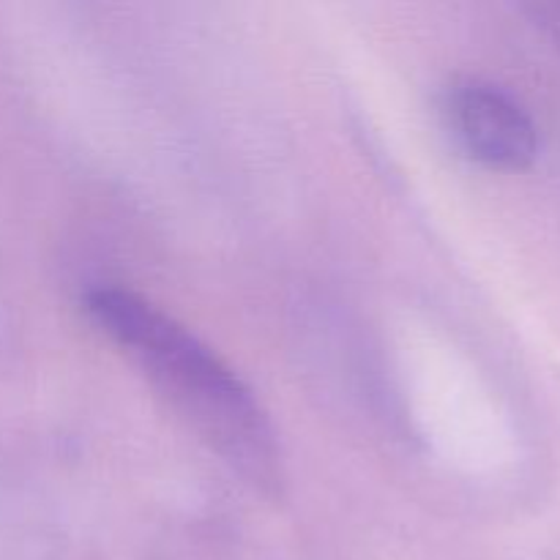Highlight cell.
Returning <instances> with one entry per match:
<instances>
[{
	"label": "cell",
	"instance_id": "obj_3",
	"mask_svg": "<svg viewBox=\"0 0 560 560\" xmlns=\"http://www.w3.org/2000/svg\"><path fill=\"white\" fill-rule=\"evenodd\" d=\"M528 14L534 16L536 25L547 33L552 44L560 49V0H547V3L528 5Z\"/></svg>",
	"mask_w": 560,
	"mask_h": 560
},
{
	"label": "cell",
	"instance_id": "obj_2",
	"mask_svg": "<svg viewBox=\"0 0 560 560\" xmlns=\"http://www.w3.org/2000/svg\"><path fill=\"white\" fill-rule=\"evenodd\" d=\"M454 142L492 170H525L539 153V126L520 98L495 82L463 77L443 96Z\"/></svg>",
	"mask_w": 560,
	"mask_h": 560
},
{
	"label": "cell",
	"instance_id": "obj_1",
	"mask_svg": "<svg viewBox=\"0 0 560 560\" xmlns=\"http://www.w3.org/2000/svg\"><path fill=\"white\" fill-rule=\"evenodd\" d=\"M85 312L224 463L252 485L279 487L282 457L266 410L200 337L131 290H91Z\"/></svg>",
	"mask_w": 560,
	"mask_h": 560
}]
</instances>
